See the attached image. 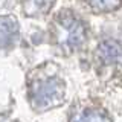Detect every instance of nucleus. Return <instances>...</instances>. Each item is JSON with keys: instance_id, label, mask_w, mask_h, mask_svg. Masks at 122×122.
Masks as SVG:
<instances>
[{"instance_id": "obj_2", "label": "nucleus", "mask_w": 122, "mask_h": 122, "mask_svg": "<svg viewBox=\"0 0 122 122\" xmlns=\"http://www.w3.org/2000/svg\"><path fill=\"white\" fill-rule=\"evenodd\" d=\"M96 63L99 69L122 73V41L104 40L96 49Z\"/></svg>"}, {"instance_id": "obj_5", "label": "nucleus", "mask_w": 122, "mask_h": 122, "mask_svg": "<svg viewBox=\"0 0 122 122\" xmlns=\"http://www.w3.org/2000/svg\"><path fill=\"white\" fill-rule=\"evenodd\" d=\"M55 0H25V12L30 17L43 15L52 8Z\"/></svg>"}, {"instance_id": "obj_3", "label": "nucleus", "mask_w": 122, "mask_h": 122, "mask_svg": "<svg viewBox=\"0 0 122 122\" xmlns=\"http://www.w3.org/2000/svg\"><path fill=\"white\" fill-rule=\"evenodd\" d=\"M64 90V82L56 76L46 75L44 78H38L32 82V96L40 104L52 102L53 99L60 98Z\"/></svg>"}, {"instance_id": "obj_6", "label": "nucleus", "mask_w": 122, "mask_h": 122, "mask_svg": "<svg viewBox=\"0 0 122 122\" xmlns=\"http://www.w3.org/2000/svg\"><path fill=\"white\" fill-rule=\"evenodd\" d=\"M95 12H110L122 5V0H82Z\"/></svg>"}, {"instance_id": "obj_1", "label": "nucleus", "mask_w": 122, "mask_h": 122, "mask_svg": "<svg viewBox=\"0 0 122 122\" xmlns=\"http://www.w3.org/2000/svg\"><path fill=\"white\" fill-rule=\"evenodd\" d=\"M51 28H52V37L55 40V44L60 47L61 52L66 53L78 51L87 38L86 25L72 12L58 14L53 18Z\"/></svg>"}, {"instance_id": "obj_7", "label": "nucleus", "mask_w": 122, "mask_h": 122, "mask_svg": "<svg viewBox=\"0 0 122 122\" xmlns=\"http://www.w3.org/2000/svg\"><path fill=\"white\" fill-rule=\"evenodd\" d=\"M81 122H108V121H107L105 114L102 112H96V110H93V112H87L86 114H84Z\"/></svg>"}, {"instance_id": "obj_4", "label": "nucleus", "mask_w": 122, "mask_h": 122, "mask_svg": "<svg viewBox=\"0 0 122 122\" xmlns=\"http://www.w3.org/2000/svg\"><path fill=\"white\" fill-rule=\"evenodd\" d=\"M18 38V23L14 17H0V49L11 47Z\"/></svg>"}]
</instances>
